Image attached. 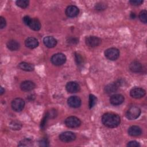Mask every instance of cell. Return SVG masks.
<instances>
[{
  "mask_svg": "<svg viewBox=\"0 0 147 147\" xmlns=\"http://www.w3.org/2000/svg\"><path fill=\"white\" fill-rule=\"evenodd\" d=\"M102 122L103 124L110 128L116 127L120 124V117L113 113H106L102 117Z\"/></svg>",
  "mask_w": 147,
  "mask_h": 147,
  "instance_id": "1",
  "label": "cell"
},
{
  "mask_svg": "<svg viewBox=\"0 0 147 147\" xmlns=\"http://www.w3.org/2000/svg\"><path fill=\"white\" fill-rule=\"evenodd\" d=\"M141 114V109L136 106H130L126 113V117L129 120H134L139 117Z\"/></svg>",
  "mask_w": 147,
  "mask_h": 147,
  "instance_id": "2",
  "label": "cell"
},
{
  "mask_svg": "<svg viewBox=\"0 0 147 147\" xmlns=\"http://www.w3.org/2000/svg\"><path fill=\"white\" fill-rule=\"evenodd\" d=\"M52 63L56 66H60L65 63L66 61L65 56L61 53H57L54 54L51 59Z\"/></svg>",
  "mask_w": 147,
  "mask_h": 147,
  "instance_id": "3",
  "label": "cell"
},
{
  "mask_svg": "<svg viewBox=\"0 0 147 147\" xmlns=\"http://www.w3.org/2000/svg\"><path fill=\"white\" fill-rule=\"evenodd\" d=\"M119 51L115 48H110L105 51V57L110 60H116L119 56Z\"/></svg>",
  "mask_w": 147,
  "mask_h": 147,
  "instance_id": "4",
  "label": "cell"
},
{
  "mask_svg": "<svg viewBox=\"0 0 147 147\" xmlns=\"http://www.w3.org/2000/svg\"><path fill=\"white\" fill-rule=\"evenodd\" d=\"M65 125L69 128H76L81 125V121L76 117L71 116L65 119Z\"/></svg>",
  "mask_w": 147,
  "mask_h": 147,
  "instance_id": "5",
  "label": "cell"
},
{
  "mask_svg": "<svg viewBox=\"0 0 147 147\" xmlns=\"http://www.w3.org/2000/svg\"><path fill=\"white\" fill-rule=\"evenodd\" d=\"M11 106L14 111L20 112L24 109L25 106V102L22 98H17L12 100Z\"/></svg>",
  "mask_w": 147,
  "mask_h": 147,
  "instance_id": "6",
  "label": "cell"
},
{
  "mask_svg": "<svg viewBox=\"0 0 147 147\" xmlns=\"http://www.w3.org/2000/svg\"><path fill=\"white\" fill-rule=\"evenodd\" d=\"M85 42L87 46L91 48H94L100 45L101 43V40L96 36H90L86 37Z\"/></svg>",
  "mask_w": 147,
  "mask_h": 147,
  "instance_id": "7",
  "label": "cell"
},
{
  "mask_svg": "<svg viewBox=\"0 0 147 147\" xmlns=\"http://www.w3.org/2000/svg\"><path fill=\"white\" fill-rule=\"evenodd\" d=\"M59 139L64 142H69L76 139V135L72 131H64L59 135Z\"/></svg>",
  "mask_w": 147,
  "mask_h": 147,
  "instance_id": "8",
  "label": "cell"
},
{
  "mask_svg": "<svg viewBox=\"0 0 147 147\" xmlns=\"http://www.w3.org/2000/svg\"><path fill=\"white\" fill-rule=\"evenodd\" d=\"M130 96L135 99H140L144 97L145 95V91L140 87L133 88L130 91Z\"/></svg>",
  "mask_w": 147,
  "mask_h": 147,
  "instance_id": "9",
  "label": "cell"
},
{
  "mask_svg": "<svg viewBox=\"0 0 147 147\" xmlns=\"http://www.w3.org/2000/svg\"><path fill=\"white\" fill-rule=\"evenodd\" d=\"M120 81H117L111 83H109L105 87V91L107 94H111L116 92L120 86Z\"/></svg>",
  "mask_w": 147,
  "mask_h": 147,
  "instance_id": "10",
  "label": "cell"
},
{
  "mask_svg": "<svg viewBox=\"0 0 147 147\" xmlns=\"http://www.w3.org/2000/svg\"><path fill=\"white\" fill-rule=\"evenodd\" d=\"M67 91L69 93H76L80 91V87L79 84L76 82H69L65 86Z\"/></svg>",
  "mask_w": 147,
  "mask_h": 147,
  "instance_id": "11",
  "label": "cell"
},
{
  "mask_svg": "<svg viewBox=\"0 0 147 147\" xmlns=\"http://www.w3.org/2000/svg\"><path fill=\"white\" fill-rule=\"evenodd\" d=\"M67 103L71 107L78 108L81 105V99L78 96H71L68 99Z\"/></svg>",
  "mask_w": 147,
  "mask_h": 147,
  "instance_id": "12",
  "label": "cell"
},
{
  "mask_svg": "<svg viewBox=\"0 0 147 147\" xmlns=\"http://www.w3.org/2000/svg\"><path fill=\"white\" fill-rule=\"evenodd\" d=\"M124 101V97L121 94H114L110 98V102L111 105L117 106L122 104Z\"/></svg>",
  "mask_w": 147,
  "mask_h": 147,
  "instance_id": "13",
  "label": "cell"
},
{
  "mask_svg": "<svg viewBox=\"0 0 147 147\" xmlns=\"http://www.w3.org/2000/svg\"><path fill=\"white\" fill-rule=\"evenodd\" d=\"M79 10L78 7L74 5L68 6L65 10V14L68 17H75L78 15Z\"/></svg>",
  "mask_w": 147,
  "mask_h": 147,
  "instance_id": "14",
  "label": "cell"
},
{
  "mask_svg": "<svg viewBox=\"0 0 147 147\" xmlns=\"http://www.w3.org/2000/svg\"><path fill=\"white\" fill-rule=\"evenodd\" d=\"M44 45L49 48L55 47L57 44V40L52 36H46L43 39Z\"/></svg>",
  "mask_w": 147,
  "mask_h": 147,
  "instance_id": "15",
  "label": "cell"
},
{
  "mask_svg": "<svg viewBox=\"0 0 147 147\" xmlns=\"http://www.w3.org/2000/svg\"><path fill=\"white\" fill-rule=\"evenodd\" d=\"M35 87V84L30 80H25L21 83L20 88L23 91H30L34 89Z\"/></svg>",
  "mask_w": 147,
  "mask_h": 147,
  "instance_id": "16",
  "label": "cell"
},
{
  "mask_svg": "<svg viewBox=\"0 0 147 147\" xmlns=\"http://www.w3.org/2000/svg\"><path fill=\"white\" fill-rule=\"evenodd\" d=\"M25 44L26 47L30 49H34L38 47V41L37 38L33 37H30L26 39L25 41Z\"/></svg>",
  "mask_w": 147,
  "mask_h": 147,
  "instance_id": "17",
  "label": "cell"
},
{
  "mask_svg": "<svg viewBox=\"0 0 147 147\" xmlns=\"http://www.w3.org/2000/svg\"><path fill=\"white\" fill-rule=\"evenodd\" d=\"M127 132L130 136L132 137H136L141 134L142 130L139 126L136 125H133L130 126L128 129Z\"/></svg>",
  "mask_w": 147,
  "mask_h": 147,
  "instance_id": "18",
  "label": "cell"
},
{
  "mask_svg": "<svg viewBox=\"0 0 147 147\" xmlns=\"http://www.w3.org/2000/svg\"><path fill=\"white\" fill-rule=\"evenodd\" d=\"M129 68L132 72L138 73L142 71V65L139 61H133L130 63Z\"/></svg>",
  "mask_w": 147,
  "mask_h": 147,
  "instance_id": "19",
  "label": "cell"
},
{
  "mask_svg": "<svg viewBox=\"0 0 147 147\" xmlns=\"http://www.w3.org/2000/svg\"><path fill=\"white\" fill-rule=\"evenodd\" d=\"M28 26L33 30L38 31L41 29V24L40 21L37 18H32V20Z\"/></svg>",
  "mask_w": 147,
  "mask_h": 147,
  "instance_id": "20",
  "label": "cell"
},
{
  "mask_svg": "<svg viewBox=\"0 0 147 147\" xmlns=\"http://www.w3.org/2000/svg\"><path fill=\"white\" fill-rule=\"evenodd\" d=\"M6 46L7 48L11 51H17L20 47L19 42L14 40H10L8 41L6 44Z\"/></svg>",
  "mask_w": 147,
  "mask_h": 147,
  "instance_id": "21",
  "label": "cell"
},
{
  "mask_svg": "<svg viewBox=\"0 0 147 147\" xmlns=\"http://www.w3.org/2000/svg\"><path fill=\"white\" fill-rule=\"evenodd\" d=\"M18 67L21 70H23L25 71H32L34 69L33 65L26 62L20 63L18 64Z\"/></svg>",
  "mask_w": 147,
  "mask_h": 147,
  "instance_id": "22",
  "label": "cell"
},
{
  "mask_svg": "<svg viewBox=\"0 0 147 147\" xmlns=\"http://www.w3.org/2000/svg\"><path fill=\"white\" fill-rule=\"evenodd\" d=\"M33 145V141L29 138H24L20 141L18 146H31Z\"/></svg>",
  "mask_w": 147,
  "mask_h": 147,
  "instance_id": "23",
  "label": "cell"
},
{
  "mask_svg": "<svg viewBox=\"0 0 147 147\" xmlns=\"http://www.w3.org/2000/svg\"><path fill=\"white\" fill-rule=\"evenodd\" d=\"M74 56H75V60L77 65L79 67L82 66L84 62L82 56L79 53H75Z\"/></svg>",
  "mask_w": 147,
  "mask_h": 147,
  "instance_id": "24",
  "label": "cell"
},
{
  "mask_svg": "<svg viewBox=\"0 0 147 147\" xmlns=\"http://www.w3.org/2000/svg\"><path fill=\"white\" fill-rule=\"evenodd\" d=\"M97 98L95 95L93 94H90L89 95V102H88V106L90 109L92 108L96 103Z\"/></svg>",
  "mask_w": 147,
  "mask_h": 147,
  "instance_id": "25",
  "label": "cell"
},
{
  "mask_svg": "<svg viewBox=\"0 0 147 147\" xmlns=\"http://www.w3.org/2000/svg\"><path fill=\"white\" fill-rule=\"evenodd\" d=\"M16 5L21 8H26L28 6L29 2L27 0H18L16 2Z\"/></svg>",
  "mask_w": 147,
  "mask_h": 147,
  "instance_id": "26",
  "label": "cell"
},
{
  "mask_svg": "<svg viewBox=\"0 0 147 147\" xmlns=\"http://www.w3.org/2000/svg\"><path fill=\"white\" fill-rule=\"evenodd\" d=\"M146 14H147V11L146 10H142L139 14V16H138L139 19L144 24H146V22H147Z\"/></svg>",
  "mask_w": 147,
  "mask_h": 147,
  "instance_id": "27",
  "label": "cell"
},
{
  "mask_svg": "<svg viewBox=\"0 0 147 147\" xmlns=\"http://www.w3.org/2000/svg\"><path fill=\"white\" fill-rule=\"evenodd\" d=\"M10 127L13 130H19L21 128L22 125L17 121H12L10 123Z\"/></svg>",
  "mask_w": 147,
  "mask_h": 147,
  "instance_id": "28",
  "label": "cell"
},
{
  "mask_svg": "<svg viewBox=\"0 0 147 147\" xmlns=\"http://www.w3.org/2000/svg\"><path fill=\"white\" fill-rule=\"evenodd\" d=\"M39 145L40 146H49V141L47 138H42L39 141Z\"/></svg>",
  "mask_w": 147,
  "mask_h": 147,
  "instance_id": "29",
  "label": "cell"
},
{
  "mask_svg": "<svg viewBox=\"0 0 147 147\" xmlns=\"http://www.w3.org/2000/svg\"><path fill=\"white\" fill-rule=\"evenodd\" d=\"M106 6L104 3L99 2V3H98L97 4H96L95 7L96 10H103L106 9Z\"/></svg>",
  "mask_w": 147,
  "mask_h": 147,
  "instance_id": "30",
  "label": "cell"
},
{
  "mask_svg": "<svg viewBox=\"0 0 147 147\" xmlns=\"http://www.w3.org/2000/svg\"><path fill=\"white\" fill-rule=\"evenodd\" d=\"M127 146L130 147H138L140 146V144L136 141H131L127 143Z\"/></svg>",
  "mask_w": 147,
  "mask_h": 147,
  "instance_id": "31",
  "label": "cell"
},
{
  "mask_svg": "<svg viewBox=\"0 0 147 147\" xmlns=\"http://www.w3.org/2000/svg\"><path fill=\"white\" fill-rule=\"evenodd\" d=\"M129 3L134 6H138L141 5L143 3V1L141 0H131L129 1Z\"/></svg>",
  "mask_w": 147,
  "mask_h": 147,
  "instance_id": "32",
  "label": "cell"
},
{
  "mask_svg": "<svg viewBox=\"0 0 147 147\" xmlns=\"http://www.w3.org/2000/svg\"><path fill=\"white\" fill-rule=\"evenodd\" d=\"M22 20H23L24 23L26 25H28V26L29 24H30L31 20H32V18H30V17L29 16H24V17H23Z\"/></svg>",
  "mask_w": 147,
  "mask_h": 147,
  "instance_id": "33",
  "label": "cell"
},
{
  "mask_svg": "<svg viewBox=\"0 0 147 147\" xmlns=\"http://www.w3.org/2000/svg\"><path fill=\"white\" fill-rule=\"evenodd\" d=\"M6 25V22L5 19L3 17H0V28L1 29H3Z\"/></svg>",
  "mask_w": 147,
  "mask_h": 147,
  "instance_id": "34",
  "label": "cell"
},
{
  "mask_svg": "<svg viewBox=\"0 0 147 147\" xmlns=\"http://www.w3.org/2000/svg\"><path fill=\"white\" fill-rule=\"evenodd\" d=\"M67 42L72 44H76L78 42V39L76 37H70L67 40Z\"/></svg>",
  "mask_w": 147,
  "mask_h": 147,
  "instance_id": "35",
  "label": "cell"
},
{
  "mask_svg": "<svg viewBox=\"0 0 147 147\" xmlns=\"http://www.w3.org/2000/svg\"><path fill=\"white\" fill-rule=\"evenodd\" d=\"M130 16V18H131V19H134V18H136V14H135L134 13L131 12Z\"/></svg>",
  "mask_w": 147,
  "mask_h": 147,
  "instance_id": "36",
  "label": "cell"
},
{
  "mask_svg": "<svg viewBox=\"0 0 147 147\" xmlns=\"http://www.w3.org/2000/svg\"><path fill=\"white\" fill-rule=\"evenodd\" d=\"M1 92H0V94H1V95H2L3 93H4V92H5V90L3 88V87H1V91H0Z\"/></svg>",
  "mask_w": 147,
  "mask_h": 147,
  "instance_id": "37",
  "label": "cell"
}]
</instances>
